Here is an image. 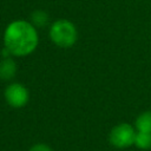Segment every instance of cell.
Segmentation results:
<instances>
[{"label": "cell", "mask_w": 151, "mask_h": 151, "mask_svg": "<svg viewBox=\"0 0 151 151\" xmlns=\"http://www.w3.org/2000/svg\"><path fill=\"white\" fill-rule=\"evenodd\" d=\"M38 44V31L31 21L18 19L6 26L4 45L12 57H27L35 51Z\"/></svg>", "instance_id": "cell-1"}, {"label": "cell", "mask_w": 151, "mask_h": 151, "mask_svg": "<svg viewBox=\"0 0 151 151\" xmlns=\"http://www.w3.org/2000/svg\"><path fill=\"white\" fill-rule=\"evenodd\" d=\"M51 41L60 48H70L78 40V29L76 25L67 19L55 20L48 32Z\"/></svg>", "instance_id": "cell-2"}, {"label": "cell", "mask_w": 151, "mask_h": 151, "mask_svg": "<svg viewBox=\"0 0 151 151\" xmlns=\"http://www.w3.org/2000/svg\"><path fill=\"white\" fill-rule=\"evenodd\" d=\"M137 130L127 123L114 125L109 133V142L116 149H127L134 144Z\"/></svg>", "instance_id": "cell-3"}, {"label": "cell", "mask_w": 151, "mask_h": 151, "mask_svg": "<svg viewBox=\"0 0 151 151\" xmlns=\"http://www.w3.org/2000/svg\"><path fill=\"white\" fill-rule=\"evenodd\" d=\"M4 97L6 103L12 109H21L27 105L29 100V92L25 85L14 81L6 86Z\"/></svg>", "instance_id": "cell-4"}, {"label": "cell", "mask_w": 151, "mask_h": 151, "mask_svg": "<svg viewBox=\"0 0 151 151\" xmlns=\"http://www.w3.org/2000/svg\"><path fill=\"white\" fill-rule=\"evenodd\" d=\"M17 73V64L12 57L2 58L0 61V79L1 80H12Z\"/></svg>", "instance_id": "cell-5"}, {"label": "cell", "mask_w": 151, "mask_h": 151, "mask_svg": "<svg viewBox=\"0 0 151 151\" xmlns=\"http://www.w3.org/2000/svg\"><path fill=\"white\" fill-rule=\"evenodd\" d=\"M133 126L139 132H150L151 133V111L142 112L136 118Z\"/></svg>", "instance_id": "cell-6"}, {"label": "cell", "mask_w": 151, "mask_h": 151, "mask_svg": "<svg viewBox=\"0 0 151 151\" xmlns=\"http://www.w3.org/2000/svg\"><path fill=\"white\" fill-rule=\"evenodd\" d=\"M29 21L35 27H45L50 21V15L47 12H45L42 9H35L31 13Z\"/></svg>", "instance_id": "cell-7"}, {"label": "cell", "mask_w": 151, "mask_h": 151, "mask_svg": "<svg viewBox=\"0 0 151 151\" xmlns=\"http://www.w3.org/2000/svg\"><path fill=\"white\" fill-rule=\"evenodd\" d=\"M133 145L139 150H150L151 149V133L137 131Z\"/></svg>", "instance_id": "cell-8"}, {"label": "cell", "mask_w": 151, "mask_h": 151, "mask_svg": "<svg viewBox=\"0 0 151 151\" xmlns=\"http://www.w3.org/2000/svg\"><path fill=\"white\" fill-rule=\"evenodd\" d=\"M28 151H53L52 147L45 143H37V144H33Z\"/></svg>", "instance_id": "cell-9"}]
</instances>
